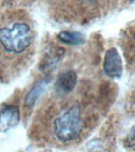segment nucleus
<instances>
[{"mask_svg":"<svg viewBox=\"0 0 135 152\" xmlns=\"http://www.w3.org/2000/svg\"><path fill=\"white\" fill-rule=\"evenodd\" d=\"M74 9L79 12H93L104 3V0H69Z\"/></svg>","mask_w":135,"mask_h":152,"instance_id":"0eeeda50","label":"nucleus"},{"mask_svg":"<svg viewBox=\"0 0 135 152\" xmlns=\"http://www.w3.org/2000/svg\"><path fill=\"white\" fill-rule=\"evenodd\" d=\"M48 81H50V79H43L41 81L36 82V84L31 87V90L27 92L26 97H25V106H26L27 109L34 107V105L36 104L38 97H40L42 95V92L46 90V87L48 85Z\"/></svg>","mask_w":135,"mask_h":152,"instance_id":"423d86ee","label":"nucleus"},{"mask_svg":"<svg viewBox=\"0 0 135 152\" xmlns=\"http://www.w3.org/2000/svg\"><path fill=\"white\" fill-rule=\"evenodd\" d=\"M77 85V74L73 70H67L65 72L60 74V76L56 80V92L61 95H67L73 91V88Z\"/></svg>","mask_w":135,"mask_h":152,"instance_id":"39448f33","label":"nucleus"},{"mask_svg":"<svg viewBox=\"0 0 135 152\" xmlns=\"http://www.w3.org/2000/svg\"><path fill=\"white\" fill-rule=\"evenodd\" d=\"M103 70L105 75L112 79H118L123 72V62H121L120 55L117 51V49H109L104 55V61H103Z\"/></svg>","mask_w":135,"mask_h":152,"instance_id":"7ed1b4c3","label":"nucleus"},{"mask_svg":"<svg viewBox=\"0 0 135 152\" xmlns=\"http://www.w3.org/2000/svg\"><path fill=\"white\" fill-rule=\"evenodd\" d=\"M35 42L32 24L24 14H14L0 23V58L8 62H21Z\"/></svg>","mask_w":135,"mask_h":152,"instance_id":"f257e3e1","label":"nucleus"},{"mask_svg":"<svg viewBox=\"0 0 135 152\" xmlns=\"http://www.w3.org/2000/svg\"><path fill=\"white\" fill-rule=\"evenodd\" d=\"M20 121V111L15 105H6L0 110V131H8Z\"/></svg>","mask_w":135,"mask_h":152,"instance_id":"20e7f679","label":"nucleus"},{"mask_svg":"<svg viewBox=\"0 0 135 152\" xmlns=\"http://www.w3.org/2000/svg\"><path fill=\"white\" fill-rule=\"evenodd\" d=\"M57 39L61 42L69 44V45H79V44L84 42L86 37L83 34L78 33V31H61L57 35Z\"/></svg>","mask_w":135,"mask_h":152,"instance_id":"6e6552de","label":"nucleus"},{"mask_svg":"<svg viewBox=\"0 0 135 152\" xmlns=\"http://www.w3.org/2000/svg\"><path fill=\"white\" fill-rule=\"evenodd\" d=\"M131 1H135V0H131Z\"/></svg>","mask_w":135,"mask_h":152,"instance_id":"1a4fd4ad","label":"nucleus"},{"mask_svg":"<svg viewBox=\"0 0 135 152\" xmlns=\"http://www.w3.org/2000/svg\"><path fill=\"white\" fill-rule=\"evenodd\" d=\"M84 125L82 106L78 102L68 104L51 120V134L61 143L73 142L82 135Z\"/></svg>","mask_w":135,"mask_h":152,"instance_id":"f03ea898","label":"nucleus"}]
</instances>
